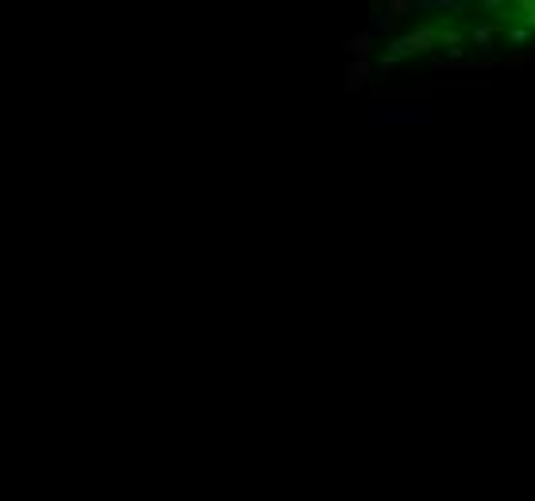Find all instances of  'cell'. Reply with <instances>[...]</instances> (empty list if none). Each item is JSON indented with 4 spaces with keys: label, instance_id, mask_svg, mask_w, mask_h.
<instances>
[{
    "label": "cell",
    "instance_id": "1",
    "mask_svg": "<svg viewBox=\"0 0 535 501\" xmlns=\"http://www.w3.org/2000/svg\"><path fill=\"white\" fill-rule=\"evenodd\" d=\"M435 47H439V20H435V16H424L408 35L393 39L385 51L397 54V58H408V54H427V51H435Z\"/></svg>",
    "mask_w": 535,
    "mask_h": 501
},
{
    "label": "cell",
    "instance_id": "2",
    "mask_svg": "<svg viewBox=\"0 0 535 501\" xmlns=\"http://www.w3.org/2000/svg\"><path fill=\"white\" fill-rule=\"evenodd\" d=\"M466 39L477 51V58H493V51H501V39H505V23L501 20H485V16H466L462 20Z\"/></svg>",
    "mask_w": 535,
    "mask_h": 501
},
{
    "label": "cell",
    "instance_id": "3",
    "mask_svg": "<svg viewBox=\"0 0 535 501\" xmlns=\"http://www.w3.org/2000/svg\"><path fill=\"white\" fill-rule=\"evenodd\" d=\"M339 51L347 54V62H370V54H374V35H370V31H355V35H347L339 43Z\"/></svg>",
    "mask_w": 535,
    "mask_h": 501
},
{
    "label": "cell",
    "instance_id": "4",
    "mask_svg": "<svg viewBox=\"0 0 535 501\" xmlns=\"http://www.w3.org/2000/svg\"><path fill=\"white\" fill-rule=\"evenodd\" d=\"M374 73L377 70L370 62H347V70H343V93H358V89H366L370 81H377Z\"/></svg>",
    "mask_w": 535,
    "mask_h": 501
},
{
    "label": "cell",
    "instance_id": "5",
    "mask_svg": "<svg viewBox=\"0 0 535 501\" xmlns=\"http://www.w3.org/2000/svg\"><path fill=\"white\" fill-rule=\"evenodd\" d=\"M531 39H535V31H528L524 23H516V27H508V31H505V39H501V43L512 47L516 54H528L524 47H531Z\"/></svg>",
    "mask_w": 535,
    "mask_h": 501
},
{
    "label": "cell",
    "instance_id": "6",
    "mask_svg": "<svg viewBox=\"0 0 535 501\" xmlns=\"http://www.w3.org/2000/svg\"><path fill=\"white\" fill-rule=\"evenodd\" d=\"M512 12H516V23L535 31V0H512Z\"/></svg>",
    "mask_w": 535,
    "mask_h": 501
},
{
    "label": "cell",
    "instance_id": "7",
    "mask_svg": "<svg viewBox=\"0 0 535 501\" xmlns=\"http://www.w3.org/2000/svg\"><path fill=\"white\" fill-rule=\"evenodd\" d=\"M416 12H420V0H389V4H385V16H389V20L416 16Z\"/></svg>",
    "mask_w": 535,
    "mask_h": 501
},
{
    "label": "cell",
    "instance_id": "8",
    "mask_svg": "<svg viewBox=\"0 0 535 501\" xmlns=\"http://www.w3.org/2000/svg\"><path fill=\"white\" fill-rule=\"evenodd\" d=\"M401 62H405V58H397V54L382 51V58H377V66H374V70H377V73H382V78H385V73H393V70H397Z\"/></svg>",
    "mask_w": 535,
    "mask_h": 501
},
{
    "label": "cell",
    "instance_id": "9",
    "mask_svg": "<svg viewBox=\"0 0 535 501\" xmlns=\"http://www.w3.org/2000/svg\"><path fill=\"white\" fill-rule=\"evenodd\" d=\"M505 0H482V4H477V12L482 16H493V20H501V16H505Z\"/></svg>",
    "mask_w": 535,
    "mask_h": 501
},
{
    "label": "cell",
    "instance_id": "10",
    "mask_svg": "<svg viewBox=\"0 0 535 501\" xmlns=\"http://www.w3.org/2000/svg\"><path fill=\"white\" fill-rule=\"evenodd\" d=\"M389 27V16H385V8H374V16H370V35H377V31H385Z\"/></svg>",
    "mask_w": 535,
    "mask_h": 501
},
{
    "label": "cell",
    "instance_id": "11",
    "mask_svg": "<svg viewBox=\"0 0 535 501\" xmlns=\"http://www.w3.org/2000/svg\"><path fill=\"white\" fill-rule=\"evenodd\" d=\"M531 58H535V51H531Z\"/></svg>",
    "mask_w": 535,
    "mask_h": 501
}]
</instances>
